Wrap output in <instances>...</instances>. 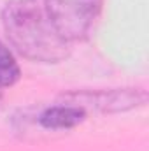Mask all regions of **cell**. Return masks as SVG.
Segmentation results:
<instances>
[{"label": "cell", "mask_w": 149, "mask_h": 151, "mask_svg": "<svg viewBox=\"0 0 149 151\" xmlns=\"http://www.w3.org/2000/svg\"><path fill=\"white\" fill-rule=\"evenodd\" d=\"M2 25L12 47L32 62L58 63L70 55V42L56 32L39 0H11Z\"/></svg>", "instance_id": "6da1fadb"}, {"label": "cell", "mask_w": 149, "mask_h": 151, "mask_svg": "<svg viewBox=\"0 0 149 151\" xmlns=\"http://www.w3.org/2000/svg\"><path fill=\"white\" fill-rule=\"evenodd\" d=\"M42 5L56 32L70 44L90 35L102 11V0H44Z\"/></svg>", "instance_id": "7a4b0ae2"}, {"label": "cell", "mask_w": 149, "mask_h": 151, "mask_svg": "<svg viewBox=\"0 0 149 151\" xmlns=\"http://www.w3.org/2000/svg\"><path fill=\"white\" fill-rule=\"evenodd\" d=\"M65 99H70L72 102L82 109L95 107L102 113H119L128 111L139 106H144L148 95L144 90H100V91H75L69 93Z\"/></svg>", "instance_id": "3957f363"}, {"label": "cell", "mask_w": 149, "mask_h": 151, "mask_svg": "<svg viewBox=\"0 0 149 151\" xmlns=\"http://www.w3.org/2000/svg\"><path fill=\"white\" fill-rule=\"evenodd\" d=\"M86 118V109L75 104H60L44 109L39 116V123L47 130H69L82 123Z\"/></svg>", "instance_id": "277c9868"}, {"label": "cell", "mask_w": 149, "mask_h": 151, "mask_svg": "<svg viewBox=\"0 0 149 151\" xmlns=\"http://www.w3.org/2000/svg\"><path fill=\"white\" fill-rule=\"evenodd\" d=\"M21 77V69L12 55V51L0 42V90L14 86Z\"/></svg>", "instance_id": "5b68a950"}]
</instances>
